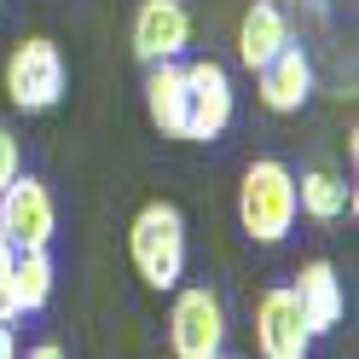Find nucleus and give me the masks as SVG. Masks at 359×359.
Returning <instances> with one entry per match:
<instances>
[{"label":"nucleus","mask_w":359,"mask_h":359,"mask_svg":"<svg viewBox=\"0 0 359 359\" xmlns=\"http://www.w3.org/2000/svg\"><path fill=\"white\" fill-rule=\"evenodd\" d=\"M191 47V12L186 0H140L133 12V53L145 64H168Z\"/></svg>","instance_id":"obj_8"},{"label":"nucleus","mask_w":359,"mask_h":359,"mask_svg":"<svg viewBox=\"0 0 359 359\" xmlns=\"http://www.w3.org/2000/svg\"><path fill=\"white\" fill-rule=\"evenodd\" d=\"M215 359H238V353H226V348H220V353H215Z\"/></svg>","instance_id":"obj_19"},{"label":"nucleus","mask_w":359,"mask_h":359,"mask_svg":"<svg viewBox=\"0 0 359 359\" xmlns=\"http://www.w3.org/2000/svg\"><path fill=\"white\" fill-rule=\"evenodd\" d=\"M12 266H18V243L0 232V290H6V278H12Z\"/></svg>","instance_id":"obj_16"},{"label":"nucleus","mask_w":359,"mask_h":359,"mask_svg":"<svg viewBox=\"0 0 359 359\" xmlns=\"http://www.w3.org/2000/svg\"><path fill=\"white\" fill-rule=\"evenodd\" d=\"M64 53H58V41L47 35H29V41H18L12 58H6V99L18 110H53L64 99Z\"/></svg>","instance_id":"obj_3"},{"label":"nucleus","mask_w":359,"mask_h":359,"mask_svg":"<svg viewBox=\"0 0 359 359\" xmlns=\"http://www.w3.org/2000/svg\"><path fill=\"white\" fill-rule=\"evenodd\" d=\"M0 232H6L18 250H53L58 209H53V191L41 186L35 174H18L12 186L0 191Z\"/></svg>","instance_id":"obj_6"},{"label":"nucleus","mask_w":359,"mask_h":359,"mask_svg":"<svg viewBox=\"0 0 359 359\" xmlns=\"http://www.w3.org/2000/svg\"><path fill=\"white\" fill-rule=\"evenodd\" d=\"M0 359H18V336H12L6 319H0Z\"/></svg>","instance_id":"obj_17"},{"label":"nucleus","mask_w":359,"mask_h":359,"mask_svg":"<svg viewBox=\"0 0 359 359\" xmlns=\"http://www.w3.org/2000/svg\"><path fill=\"white\" fill-rule=\"evenodd\" d=\"M290 47V18L278 0H255L250 12L238 18V64L243 70H261L266 58H278Z\"/></svg>","instance_id":"obj_11"},{"label":"nucleus","mask_w":359,"mask_h":359,"mask_svg":"<svg viewBox=\"0 0 359 359\" xmlns=\"http://www.w3.org/2000/svg\"><path fill=\"white\" fill-rule=\"evenodd\" d=\"M168 348L174 359H215L226 348V307L209 284H186L168 307Z\"/></svg>","instance_id":"obj_4"},{"label":"nucleus","mask_w":359,"mask_h":359,"mask_svg":"<svg viewBox=\"0 0 359 359\" xmlns=\"http://www.w3.org/2000/svg\"><path fill=\"white\" fill-rule=\"evenodd\" d=\"M180 70H186V133H180V140L209 145V140H220V133L232 128V110H238L232 76H226V64H215V58H191V64H180Z\"/></svg>","instance_id":"obj_5"},{"label":"nucleus","mask_w":359,"mask_h":359,"mask_svg":"<svg viewBox=\"0 0 359 359\" xmlns=\"http://www.w3.org/2000/svg\"><path fill=\"white\" fill-rule=\"evenodd\" d=\"M296 215V168L278 156H255L238 180V226L255 243H284Z\"/></svg>","instance_id":"obj_1"},{"label":"nucleus","mask_w":359,"mask_h":359,"mask_svg":"<svg viewBox=\"0 0 359 359\" xmlns=\"http://www.w3.org/2000/svg\"><path fill=\"white\" fill-rule=\"evenodd\" d=\"M145 110H151V122L163 128V133H186V70H180V58L168 64H151V76H145Z\"/></svg>","instance_id":"obj_12"},{"label":"nucleus","mask_w":359,"mask_h":359,"mask_svg":"<svg viewBox=\"0 0 359 359\" xmlns=\"http://www.w3.org/2000/svg\"><path fill=\"white\" fill-rule=\"evenodd\" d=\"M255 81H261V104L273 110V116H296V110L313 99V58L290 41L278 58H266L255 70Z\"/></svg>","instance_id":"obj_10"},{"label":"nucleus","mask_w":359,"mask_h":359,"mask_svg":"<svg viewBox=\"0 0 359 359\" xmlns=\"http://www.w3.org/2000/svg\"><path fill=\"white\" fill-rule=\"evenodd\" d=\"M128 261L151 290H180L186 278V215L174 203H145L128 226Z\"/></svg>","instance_id":"obj_2"},{"label":"nucleus","mask_w":359,"mask_h":359,"mask_svg":"<svg viewBox=\"0 0 359 359\" xmlns=\"http://www.w3.org/2000/svg\"><path fill=\"white\" fill-rule=\"evenodd\" d=\"M53 284H58L53 250H18V266H12V278H6V296H12V307H18V319L47 307V302H53Z\"/></svg>","instance_id":"obj_13"},{"label":"nucleus","mask_w":359,"mask_h":359,"mask_svg":"<svg viewBox=\"0 0 359 359\" xmlns=\"http://www.w3.org/2000/svg\"><path fill=\"white\" fill-rule=\"evenodd\" d=\"M255 348H261V359H307L313 336H307V319H302L296 296H290V284L261 290V302H255Z\"/></svg>","instance_id":"obj_7"},{"label":"nucleus","mask_w":359,"mask_h":359,"mask_svg":"<svg viewBox=\"0 0 359 359\" xmlns=\"http://www.w3.org/2000/svg\"><path fill=\"white\" fill-rule=\"evenodd\" d=\"M353 203V191H348V180L336 174V168H307L296 174V209L307 220H319V226H330V220H342Z\"/></svg>","instance_id":"obj_14"},{"label":"nucleus","mask_w":359,"mask_h":359,"mask_svg":"<svg viewBox=\"0 0 359 359\" xmlns=\"http://www.w3.org/2000/svg\"><path fill=\"white\" fill-rule=\"evenodd\" d=\"M290 296H296V307H302V319H307V336H313V342L342 325L348 296H342V278H336V266H330V261H307L302 273H296V284H290Z\"/></svg>","instance_id":"obj_9"},{"label":"nucleus","mask_w":359,"mask_h":359,"mask_svg":"<svg viewBox=\"0 0 359 359\" xmlns=\"http://www.w3.org/2000/svg\"><path fill=\"white\" fill-rule=\"evenodd\" d=\"M18 174H24V145H18L12 128H0V191H6Z\"/></svg>","instance_id":"obj_15"},{"label":"nucleus","mask_w":359,"mask_h":359,"mask_svg":"<svg viewBox=\"0 0 359 359\" xmlns=\"http://www.w3.org/2000/svg\"><path fill=\"white\" fill-rule=\"evenodd\" d=\"M24 359H64V348H58V342H35Z\"/></svg>","instance_id":"obj_18"}]
</instances>
